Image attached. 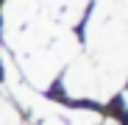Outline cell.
I'll list each match as a JSON object with an SVG mask.
<instances>
[{
	"instance_id": "6da1fadb",
	"label": "cell",
	"mask_w": 128,
	"mask_h": 125,
	"mask_svg": "<svg viewBox=\"0 0 128 125\" xmlns=\"http://www.w3.org/2000/svg\"><path fill=\"white\" fill-rule=\"evenodd\" d=\"M89 61L100 78V97L109 100L128 81V19L120 0H95L86 25Z\"/></svg>"
},
{
	"instance_id": "7a4b0ae2",
	"label": "cell",
	"mask_w": 128,
	"mask_h": 125,
	"mask_svg": "<svg viewBox=\"0 0 128 125\" xmlns=\"http://www.w3.org/2000/svg\"><path fill=\"white\" fill-rule=\"evenodd\" d=\"M61 89L67 97H75V100H103L100 97V78H98V70L89 61V56H75L72 61H67V70H64V78H61Z\"/></svg>"
},
{
	"instance_id": "3957f363",
	"label": "cell",
	"mask_w": 128,
	"mask_h": 125,
	"mask_svg": "<svg viewBox=\"0 0 128 125\" xmlns=\"http://www.w3.org/2000/svg\"><path fill=\"white\" fill-rule=\"evenodd\" d=\"M61 120L67 125H100V111L95 109H61Z\"/></svg>"
},
{
	"instance_id": "277c9868",
	"label": "cell",
	"mask_w": 128,
	"mask_h": 125,
	"mask_svg": "<svg viewBox=\"0 0 128 125\" xmlns=\"http://www.w3.org/2000/svg\"><path fill=\"white\" fill-rule=\"evenodd\" d=\"M0 125H22L17 106H14L6 95H0Z\"/></svg>"
},
{
	"instance_id": "5b68a950",
	"label": "cell",
	"mask_w": 128,
	"mask_h": 125,
	"mask_svg": "<svg viewBox=\"0 0 128 125\" xmlns=\"http://www.w3.org/2000/svg\"><path fill=\"white\" fill-rule=\"evenodd\" d=\"M42 125H67V122L61 120V114H53V117H45V120H42Z\"/></svg>"
},
{
	"instance_id": "8992f818",
	"label": "cell",
	"mask_w": 128,
	"mask_h": 125,
	"mask_svg": "<svg viewBox=\"0 0 128 125\" xmlns=\"http://www.w3.org/2000/svg\"><path fill=\"white\" fill-rule=\"evenodd\" d=\"M122 3V14H125V19H128V0H120Z\"/></svg>"
},
{
	"instance_id": "52a82bcc",
	"label": "cell",
	"mask_w": 128,
	"mask_h": 125,
	"mask_svg": "<svg viewBox=\"0 0 128 125\" xmlns=\"http://www.w3.org/2000/svg\"><path fill=\"white\" fill-rule=\"evenodd\" d=\"M100 125H120L117 120H100Z\"/></svg>"
},
{
	"instance_id": "ba28073f",
	"label": "cell",
	"mask_w": 128,
	"mask_h": 125,
	"mask_svg": "<svg viewBox=\"0 0 128 125\" xmlns=\"http://www.w3.org/2000/svg\"><path fill=\"white\" fill-rule=\"evenodd\" d=\"M125 109H128V92H125Z\"/></svg>"
}]
</instances>
